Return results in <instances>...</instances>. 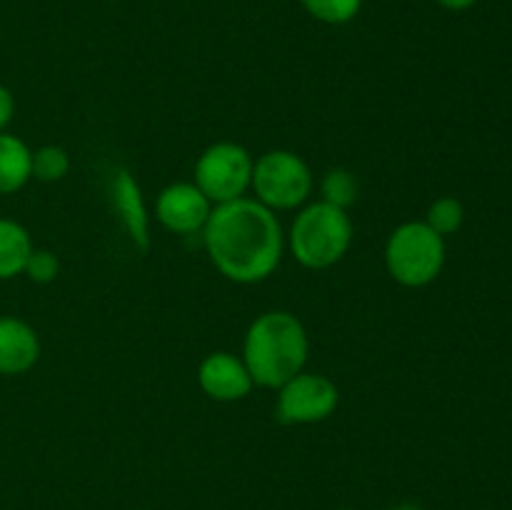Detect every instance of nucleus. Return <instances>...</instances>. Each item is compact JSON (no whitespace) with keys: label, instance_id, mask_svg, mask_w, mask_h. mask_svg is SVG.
Listing matches in <instances>:
<instances>
[{"label":"nucleus","instance_id":"412c9836","mask_svg":"<svg viewBox=\"0 0 512 510\" xmlns=\"http://www.w3.org/2000/svg\"><path fill=\"white\" fill-rule=\"evenodd\" d=\"M390 510H423V508H418V505H413V503H400Z\"/></svg>","mask_w":512,"mask_h":510},{"label":"nucleus","instance_id":"4468645a","mask_svg":"<svg viewBox=\"0 0 512 510\" xmlns=\"http://www.w3.org/2000/svg\"><path fill=\"white\" fill-rule=\"evenodd\" d=\"M320 195L325 203L348 210L358 200V180L348 168H333L320 180Z\"/></svg>","mask_w":512,"mask_h":510},{"label":"nucleus","instance_id":"423d86ee","mask_svg":"<svg viewBox=\"0 0 512 510\" xmlns=\"http://www.w3.org/2000/svg\"><path fill=\"white\" fill-rule=\"evenodd\" d=\"M255 158L248 148L233 140H218L200 153L195 163L193 183L203 190L213 205L233 203L245 198L253 180Z\"/></svg>","mask_w":512,"mask_h":510},{"label":"nucleus","instance_id":"2eb2a0df","mask_svg":"<svg viewBox=\"0 0 512 510\" xmlns=\"http://www.w3.org/2000/svg\"><path fill=\"white\" fill-rule=\"evenodd\" d=\"M70 153L63 145H43L33 150V178L40 183H60L70 173Z\"/></svg>","mask_w":512,"mask_h":510},{"label":"nucleus","instance_id":"ddd939ff","mask_svg":"<svg viewBox=\"0 0 512 510\" xmlns=\"http://www.w3.org/2000/svg\"><path fill=\"white\" fill-rule=\"evenodd\" d=\"M33 248V238L23 223L13 218H0V280H13L23 275Z\"/></svg>","mask_w":512,"mask_h":510},{"label":"nucleus","instance_id":"f03ea898","mask_svg":"<svg viewBox=\"0 0 512 510\" xmlns=\"http://www.w3.org/2000/svg\"><path fill=\"white\" fill-rule=\"evenodd\" d=\"M308 355L310 338L303 320L288 310H268L245 330L240 358L255 385L278 390L293 375L303 373Z\"/></svg>","mask_w":512,"mask_h":510},{"label":"nucleus","instance_id":"f3484780","mask_svg":"<svg viewBox=\"0 0 512 510\" xmlns=\"http://www.w3.org/2000/svg\"><path fill=\"white\" fill-rule=\"evenodd\" d=\"M463 220H465V208L458 198H450V195H443V198L435 200L433 205L428 208V215H425V223L440 233L445 235H453L463 228Z\"/></svg>","mask_w":512,"mask_h":510},{"label":"nucleus","instance_id":"4be33fe9","mask_svg":"<svg viewBox=\"0 0 512 510\" xmlns=\"http://www.w3.org/2000/svg\"><path fill=\"white\" fill-rule=\"evenodd\" d=\"M343 510H353V508H343Z\"/></svg>","mask_w":512,"mask_h":510},{"label":"nucleus","instance_id":"aec40b11","mask_svg":"<svg viewBox=\"0 0 512 510\" xmlns=\"http://www.w3.org/2000/svg\"><path fill=\"white\" fill-rule=\"evenodd\" d=\"M435 3H438L440 8H445V10H453V13H460V10H468V8H473V5L478 3V0H435Z\"/></svg>","mask_w":512,"mask_h":510},{"label":"nucleus","instance_id":"7ed1b4c3","mask_svg":"<svg viewBox=\"0 0 512 510\" xmlns=\"http://www.w3.org/2000/svg\"><path fill=\"white\" fill-rule=\"evenodd\" d=\"M353 220L348 210L335 208L325 200L305 203L298 208L288 233L293 258L308 270H325L338 265L353 245Z\"/></svg>","mask_w":512,"mask_h":510},{"label":"nucleus","instance_id":"6e6552de","mask_svg":"<svg viewBox=\"0 0 512 510\" xmlns=\"http://www.w3.org/2000/svg\"><path fill=\"white\" fill-rule=\"evenodd\" d=\"M215 205L203 195L193 180H178L160 190L155 200V218L175 235L203 233Z\"/></svg>","mask_w":512,"mask_h":510},{"label":"nucleus","instance_id":"f257e3e1","mask_svg":"<svg viewBox=\"0 0 512 510\" xmlns=\"http://www.w3.org/2000/svg\"><path fill=\"white\" fill-rule=\"evenodd\" d=\"M210 263L220 275L240 285L263 283L278 270L285 233L270 208L255 198L215 205L203 228Z\"/></svg>","mask_w":512,"mask_h":510},{"label":"nucleus","instance_id":"20e7f679","mask_svg":"<svg viewBox=\"0 0 512 510\" xmlns=\"http://www.w3.org/2000/svg\"><path fill=\"white\" fill-rule=\"evenodd\" d=\"M445 238L425 220L400 223L385 243V268L403 288H425L433 283L445 265Z\"/></svg>","mask_w":512,"mask_h":510},{"label":"nucleus","instance_id":"6ab92c4d","mask_svg":"<svg viewBox=\"0 0 512 510\" xmlns=\"http://www.w3.org/2000/svg\"><path fill=\"white\" fill-rule=\"evenodd\" d=\"M13 118H15V95L13 90L5 88V85L0 83V133L8 130V125L13 123Z\"/></svg>","mask_w":512,"mask_h":510},{"label":"nucleus","instance_id":"1a4fd4ad","mask_svg":"<svg viewBox=\"0 0 512 510\" xmlns=\"http://www.w3.org/2000/svg\"><path fill=\"white\" fill-rule=\"evenodd\" d=\"M198 385L210 400H218V403H235V400L248 398L250 390L255 388L248 365L228 350H215L205 355L198 368Z\"/></svg>","mask_w":512,"mask_h":510},{"label":"nucleus","instance_id":"39448f33","mask_svg":"<svg viewBox=\"0 0 512 510\" xmlns=\"http://www.w3.org/2000/svg\"><path fill=\"white\" fill-rule=\"evenodd\" d=\"M313 185V170L305 163L303 155L293 153V150H268L253 165L250 190H253L255 200L273 213L303 208L313 195Z\"/></svg>","mask_w":512,"mask_h":510},{"label":"nucleus","instance_id":"9d476101","mask_svg":"<svg viewBox=\"0 0 512 510\" xmlns=\"http://www.w3.org/2000/svg\"><path fill=\"white\" fill-rule=\"evenodd\" d=\"M110 198H113L115 210H118L120 225L128 233L130 243L140 250L150 248V210L145 203V195L135 175L128 168H120L110 180Z\"/></svg>","mask_w":512,"mask_h":510},{"label":"nucleus","instance_id":"0eeeda50","mask_svg":"<svg viewBox=\"0 0 512 510\" xmlns=\"http://www.w3.org/2000/svg\"><path fill=\"white\" fill-rule=\"evenodd\" d=\"M338 403L340 390L328 375L303 370L278 388L275 415L285 425H315L328 420Z\"/></svg>","mask_w":512,"mask_h":510},{"label":"nucleus","instance_id":"9b49d317","mask_svg":"<svg viewBox=\"0 0 512 510\" xmlns=\"http://www.w3.org/2000/svg\"><path fill=\"white\" fill-rule=\"evenodd\" d=\"M38 358L40 338L33 325L18 315H0V375H25L35 368Z\"/></svg>","mask_w":512,"mask_h":510},{"label":"nucleus","instance_id":"dca6fc26","mask_svg":"<svg viewBox=\"0 0 512 510\" xmlns=\"http://www.w3.org/2000/svg\"><path fill=\"white\" fill-rule=\"evenodd\" d=\"M305 13L325 25H345L355 20L363 8V0H300Z\"/></svg>","mask_w":512,"mask_h":510},{"label":"nucleus","instance_id":"f8f14e48","mask_svg":"<svg viewBox=\"0 0 512 510\" xmlns=\"http://www.w3.org/2000/svg\"><path fill=\"white\" fill-rule=\"evenodd\" d=\"M33 180V150L23 138L0 133V195H13Z\"/></svg>","mask_w":512,"mask_h":510},{"label":"nucleus","instance_id":"a211bd4d","mask_svg":"<svg viewBox=\"0 0 512 510\" xmlns=\"http://www.w3.org/2000/svg\"><path fill=\"white\" fill-rule=\"evenodd\" d=\"M60 273V260L53 250H45V248H33L30 253L28 263H25L23 275H28V280L38 285H48L58 278Z\"/></svg>","mask_w":512,"mask_h":510}]
</instances>
